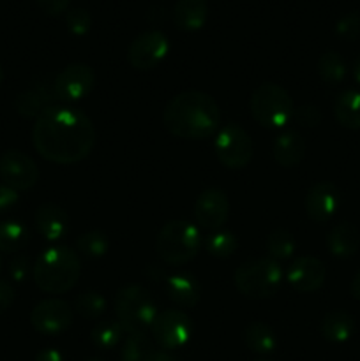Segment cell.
Wrapping results in <instances>:
<instances>
[{"instance_id":"ffe728a7","label":"cell","mask_w":360,"mask_h":361,"mask_svg":"<svg viewBox=\"0 0 360 361\" xmlns=\"http://www.w3.org/2000/svg\"><path fill=\"white\" fill-rule=\"evenodd\" d=\"M306 141L296 130H284L275 137L272 145V155L274 161L282 168H293L300 164L302 159L306 157Z\"/></svg>"},{"instance_id":"44dd1931","label":"cell","mask_w":360,"mask_h":361,"mask_svg":"<svg viewBox=\"0 0 360 361\" xmlns=\"http://www.w3.org/2000/svg\"><path fill=\"white\" fill-rule=\"evenodd\" d=\"M360 245V235L359 229L349 222H341V224L334 226L330 233L327 235V247L328 252L332 256L339 257V259H346V257L355 256Z\"/></svg>"},{"instance_id":"2e32d148","label":"cell","mask_w":360,"mask_h":361,"mask_svg":"<svg viewBox=\"0 0 360 361\" xmlns=\"http://www.w3.org/2000/svg\"><path fill=\"white\" fill-rule=\"evenodd\" d=\"M341 204V192L337 187L330 182H318L307 190L306 201V214L311 221L323 224L328 222L339 210Z\"/></svg>"},{"instance_id":"f546056e","label":"cell","mask_w":360,"mask_h":361,"mask_svg":"<svg viewBox=\"0 0 360 361\" xmlns=\"http://www.w3.org/2000/svg\"><path fill=\"white\" fill-rule=\"evenodd\" d=\"M124 334L126 331L120 326L119 321H102L92 330V342L101 351H108V349L116 348L122 342Z\"/></svg>"},{"instance_id":"3957f363","label":"cell","mask_w":360,"mask_h":361,"mask_svg":"<svg viewBox=\"0 0 360 361\" xmlns=\"http://www.w3.org/2000/svg\"><path fill=\"white\" fill-rule=\"evenodd\" d=\"M34 282L48 295H62L78 284L81 261L76 250L66 245H53L42 250L32 268Z\"/></svg>"},{"instance_id":"74e56055","label":"cell","mask_w":360,"mask_h":361,"mask_svg":"<svg viewBox=\"0 0 360 361\" xmlns=\"http://www.w3.org/2000/svg\"><path fill=\"white\" fill-rule=\"evenodd\" d=\"M20 201V194L18 190H14L13 187L6 185V183H0V214L4 212H9L11 208H14Z\"/></svg>"},{"instance_id":"52a82bcc","label":"cell","mask_w":360,"mask_h":361,"mask_svg":"<svg viewBox=\"0 0 360 361\" xmlns=\"http://www.w3.org/2000/svg\"><path fill=\"white\" fill-rule=\"evenodd\" d=\"M236 289L249 298H272L282 284V270L270 257L247 261L236 268L233 275Z\"/></svg>"},{"instance_id":"83f0119b","label":"cell","mask_w":360,"mask_h":361,"mask_svg":"<svg viewBox=\"0 0 360 361\" xmlns=\"http://www.w3.org/2000/svg\"><path fill=\"white\" fill-rule=\"evenodd\" d=\"M155 349L145 334H134L124 341L120 360L122 361H152Z\"/></svg>"},{"instance_id":"4316f807","label":"cell","mask_w":360,"mask_h":361,"mask_svg":"<svg viewBox=\"0 0 360 361\" xmlns=\"http://www.w3.org/2000/svg\"><path fill=\"white\" fill-rule=\"evenodd\" d=\"M265 249H267V254L270 259L274 261H284L293 257L296 249L295 236L292 235L286 229H275L270 235L267 236V242H265Z\"/></svg>"},{"instance_id":"c3c4849f","label":"cell","mask_w":360,"mask_h":361,"mask_svg":"<svg viewBox=\"0 0 360 361\" xmlns=\"http://www.w3.org/2000/svg\"><path fill=\"white\" fill-rule=\"evenodd\" d=\"M258 361H267V360H258Z\"/></svg>"},{"instance_id":"ab89813d","label":"cell","mask_w":360,"mask_h":361,"mask_svg":"<svg viewBox=\"0 0 360 361\" xmlns=\"http://www.w3.org/2000/svg\"><path fill=\"white\" fill-rule=\"evenodd\" d=\"M14 300V288L7 281L0 279V314L6 312Z\"/></svg>"},{"instance_id":"d6986e66","label":"cell","mask_w":360,"mask_h":361,"mask_svg":"<svg viewBox=\"0 0 360 361\" xmlns=\"http://www.w3.org/2000/svg\"><path fill=\"white\" fill-rule=\"evenodd\" d=\"M166 295L176 307L193 309L200 302L201 288L196 277L180 271V274H173L166 279Z\"/></svg>"},{"instance_id":"5b68a950","label":"cell","mask_w":360,"mask_h":361,"mask_svg":"<svg viewBox=\"0 0 360 361\" xmlns=\"http://www.w3.org/2000/svg\"><path fill=\"white\" fill-rule=\"evenodd\" d=\"M116 321L129 335L150 330L157 317V305L150 293L138 284H129L115 296Z\"/></svg>"},{"instance_id":"cb8c5ba5","label":"cell","mask_w":360,"mask_h":361,"mask_svg":"<svg viewBox=\"0 0 360 361\" xmlns=\"http://www.w3.org/2000/svg\"><path fill=\"white\" fill-rule=\"evenodd\" d=\"M334 116L346 129H360V92H341L334 102Z\"/></svg>"},{"instance_id":"8d00e7d4","label":"cell","mask_w":360,"mask_h":361,"mask_svg":"<svg viewBox=\"0 0 360 361\" xmlns=\"http://www.w3.org/2000/svg\"><path fill=\"white\" fill-rule=\"evenodd\" d=\"M28 271H30V263H28L27 256H16L11 259L9 263V277L14 282L21 284L23 281H27Z\"/></svg>"},{"instance_id":"7402d4cb","label":"cell","mask_w":360,"mask_h":361,"mask_svg":"<svg viewBox=\"0 0 360 361\" xmlns=\"http://www.w3.org/2000/svg\"><path fill=\"white\" fill-rule=\"evenodd\" d=\"M320 334L330 344H344L355 334V319L344 310H330L321 319Z\"/></svg>"},{"instance_id":"7bdbcfd3","label":"cell","mask_w":360,"mask_h":361,"mask_svg":"<svg viewBox=\"0 0 360 361\" xmlns=\"http://www.w3.org/2000/svg\"><path fill=\"white\" fill-rule=\"evenodd\" d=\"M352 295H353V298L359 300L360 302V270L356 271L355 277H353V281H352Z\"/></svg>"},{"instance_id":"7c38bea8","label":"cell","mask_w":360,"mask_h":361,"mask_svg":"<svg viewBox=\"0 0 360 361\" xmlns=\"http://www.w3.org/2000/svg\"><path fill=\"white\" fill-rule=\"evenodd\" d=\"M0 178L14 190H28L37 183L39 168L34 159L20 150H7L0 155Z\"/></svg>"},{"instance_id":"7dc6e473","label":"cell","mask_w":360,"mask_h":361,"mask_svg":"<svg viewBox=\"0 0 360 361\" xmlns=\"http://www.w3.org/2000/svg\"><path fill=\"white\" fill-rule=\"evenodd\" d=\"M0 271H2V257H0Z\"/></svg>"},{"instance_id":"4dcf8cb0","label":"cell","mask_w":360,"mask_h":361,"mask_svg":"<svg viewBox=\"0 0 360 361\" xmlns=\"http://www.w3.org/2000/svg\"><path fill=\"white\" fill-rule=\"evenodd\" d=\"M76 249L81 256L97 259V257L106 256L109 250V238L102 231H87L76 240Z\"/></svg>"},{"instance_id":"d6a6232c","label":"cell","mask_w":360,"mask_h":361,"mask_svg":"<svg viewBox=\"0 0 360 361\" xmlns=\"http://www.w3.org/2000/svg\"><path fill=\"white\" fill-rule=\"evenodd\" d=\"M78 314L83 316L85 319H97L108 309V302H106L104 296L97 291H85L83 295H80L74 302Z\"/></svg>"},{"instance_id":"4fadbf2b","label":"cell","mask_w":360,"mask_h":361,"mask_svg":"<svg viewBox=\"0 0 360 361\" xmlns=\"http://www.w3.org/2000/svg\"><path fill=\"white\" fill-rule=\"evenodd\" d=\"M30 323L37 334L59 335L73 323V309L62 300H42L32 309Z\"/></svg>"},{"instance_id":"6da1fadb","label":"cell","mask_w":360,"mask_h":361,"mask_svg":"<svg viewBox=\"0 0 360 361\" xmlns=\"http://www.w3.org/2000/svg\"><path fill=\"white\" fill-rule=\"evenodd\" d=\"M32 143L46 161L76 164L90 155L95 145V127L80 109L56 104L35 118Z\"/></svg>"},{"instance_id":"484cf974","label":"cell","mask_w":360,"mask_h":361,"mask_svg":"<svg viewBox=\"0 0 360 361\" xmlns=\"http://www.w3.org/2000/svg\"><path fill=\"white\" fill-rule=\"evenodd\" d=\"M28 243V229L18 221L0 222V252H20Z\"/></svg>"},{"instance_id":"bcb514c9","label":"cell","mask_w":360,"mask_h":361,"mask_svg":"<svg viewBox=\"0 0 360 361\" xmlns=\"http://www.w3.org/2000/svg\"><path fill=\"white\" fill-rule=\"evenodd\" d=\"M87 361H102V360H99V358H90V360H87Z\"/></svg>"},{"instance_id":"60d3db41","label":"cell","mask_w":360,"mask_h":361,"mask_svg":"<svg viewBox=\"0 0 360 361\" xmlns=\"http://www.w3.org/2000/svg\"><path fill=\"white\" fill-rule=\"evenodd\" d=\"M34 361H66L64 360V355L55 348H46L41 349V351L35 355Z\"/></svg>"},{"instance_id":"d590c367","label":"cell","mask_w":360,"mask_h":361,"mask_svg":"<svg viewBox=\"0 0 360 361\" xmlns=\"http://www.w3.org/2000/svg\"><path fill=\"white\" fill-rule=\"evenodd\" d=\"M293 118L304 127H316L320 126V122L323 120V115H321L320 108L314 104H304L300 108H295V113H293Z\"/></svg>"},{"instance_id":"ac0fdd59","label":"cell","mask_w":360,"mask_h":361,"mask_svg":"<svg viewBox=\"0 0 360 361\" xmlns=\"http://www.w3.org/2000/svg\"><path fill=\"white\" fill-rule=\"evenodd\" d=\"M35 229L46 242H60L69 231V217L59 204L44 203L35 210Z\"/></svg>"},{"instance_id":"8992f818","label":"cell","mask_w":360,"mask_h":361,"mask_svg":"<svg viewBox=\"0 0 360 361\" xmlns=\"http://www.w3.org/2000/svg\"><path fill=\"white\" fill-rule=\"evenodd\" d=\"M253 118L267 129H282L289 123L295 113L292 95L277 83H261L254 88L249 99Z\"/></svg>"},{"instance_id":"277c9868","label":"cell","mask_w":360,"mask_h":361,"mask_svg":"<svg viewBox=\"0 0 360 361\" xmlns=\"http://www.w3.org/2000/svg\"><path fill=\"white\" fill-rule=\"evenodd\" d=\"M201 247V233L187 221H169L159 229L155 238V252L162 263L182 267L198 256Z\"/></svg>"},{"instance_id":"ee69618b","label":"cell","mask_w":360,"mask_h":361,"mask_svg":"<svg viewBox=\"0 0 360 361\" xmlns=\"http://www.w3.org/2000/svg\"><path fill=\"white\" fill-rule=\"evenodd\" d=\"M353 78H355L356 83L360 85V56L355 60V63H353Z\"/></svg>"},{"instance_id":"7a4b0ae2","label":"cell","mask_w":360,"mask_h":361,"mask_svg":"<svg viewBox=\"0 0 360 361\" xmlns=\"http://www.w3.org/2000/svg\"><path fill=\"white\" fill-rule=\"evenodd\" d=\"M162 123L180 140H207L221 126V109L205 92L186 90L172 99L162 113Z\"/></svg>"},{"instance_id":"30bf717a","label":"cell","mask_w":360,"mask_h":361,"mask_svg":"<svg viewBox=\"0 0 360 361\" xmlns=\"http://www.w3.org/2000/svg\"><path fill=\"white\" fill-rule=\"evenodd\" d=\"M169 41L161 30H145L127 48V60L138 71H150L168 55Z\"/></svg>"},{"instance_id":"f1b7e54d","label":"cell","mask_w":360,"mask_h":361,"mask_svg":"<svg viewBox=\"0 0 360 361\" xmlns=\"http://www.w3.org/2000/svg\"><path fill=\"white\" fill-rule=\"evenodd\" d=\"M318 74L327 85H339L346 78V63L337 51H325L318 60Z\"/></svg>"},{"instance_id":"b9f144b4","label":"cell","mask_w":360,"mask_h":361,"mask_svg":"<svg viewBox=\"0 0 360 361\" xmlns=\"http://www.w3.org/2000/svg\"><path fill=\"white\" fill-rule=\"evenodd\" d=\"M152 361H180L179 356L173 355L172 351H166V349H161V351H155L154 360Z\"/></svg>"},{"instance_id":"e0dca14e","label":"cell","mask_w":360,"mask_h":361,"mask_svg":"<svg viewBox=\"0 0 360 361\" xmlns=\"http://www.w3.org/2000/svg\"><path fill=\"white\" fill-rule=\"evenodd\" d=\"M56 104H59V99L53 90V81H41V83L32 85L30 88L18 94L14 101L18 115L23 118H37L46 109Z\"/></svg>"},{"instance_id":"f35d334b","label":"cell","mask_w":360,"mask_h":361,"mask_svg":"<svg viewBox=\"0 0 360 361\" xmlns=\"http://www.w3.org/2000/svg\"><path fill=\"white\" fill-rule=\"evenodd\" d=\"M71 0H37L39 7L44 11L46 14H52V16H56V14L64 13L69 6Z\"/></svg>"},{"instance_id":"9c48e42d","label":"cell","mask_w":360,"mask_h":361,"mask_svg":"<svg viewBox=\"0 0 360 361\" xmlns=\"http://www.w3.org/2000/svg\"><path fill=\"white\" fill-rule=\"evenodd\" d=\"M152 337L166 351L184 348L191 341L194 331L193 319L186 312L176 309L159 312L152 324Z\"/></svg>"},{"instance_id":"836d02e7","label":"cell","mask_w":360,"mask_h":361,"mask_svg":"<svg viewBox=\"0 0 360 361\" xmlns=\"http://www.w3.org/2000/svg\"><path fill=\"white\" fill-rule=\"evenodd\" d=\"M66 25L71 34L85 35L92 27V16L87 9L81 7H73L66 14Z\"/></svg>"},{"instance_id":"1f68e13d","label":"cell","mask_w":360,"mask_h":361,"mask_svg":"<svg viewBox=\"0 0 360 361\" xmlns=\"http://www.w3.org/2000/svg\"><path fill=\"white\" fill-rule=\"evenodd\" d=\"M205 247H207V252L212 257L222 259V257H229L236 252V249H239V240H236V236L233 233L219 229V231L212 233L208 236Z\"/></svg>"},{"instance_id":"9a60e30c","label":"cell","mask_w":360,"mask_h":361,"mask_svg":"<svg viewBox=\"0 0 360 361\" xmlns=\"http://www.w3.org/2000/svg\"><path fill=\"white\" fill-rule=\"evenodd\" d=\"M327 270L320 259L313 256H302L293 259L286 271V281L299 293H316L323 288Z\"/></svg>"},{"instance_id":"5bb4252c","label":"cell","mask_w":360,"mask_h":361,"mask_svg":"<svg viewBox=\"0 0 360 361\" xmlns=\"http://www.w3.org/2000/svg\"><path fill=\"white\" fill-rule=\"evenodd\" d=\"M229 217V201L221 189H205L194 201V219L207 231L224 228Z\"/></svg>"},{"instance_id":"e575fe53","label":"cell","mask_w":360,"mask_h":361,"mask_svg":"<svg viewBox=\"0 0 360 361\" xmlns=\"http://www.w3.org/2000/svg\"><path fill=\"white\" fill-rule=\"evenodd\" d=\"M335 34L344 41H355L360 37V14L348 13L335 23Z\"/></svg>"},{"instance_id":"603a6c76","label":"cell","mask_w":360,"mask_h":361,"mask_svg":"<svg viewBox=\"0 0 360 361\" xmlns=\"http://www.w3.org/2000/svg\"><path fill=\"white\" fill-rule=\"evenodd\" d=\"M207 0H176L173 7V20L176 27L186 32H196L207 23Z\"/></svg>"},{"instance_id":"f6af8a7d","label":"cell","mask_w":360,"mask_h":361,"mask_svg":"<svg viewBox=\"0 0 360 361\" xmlns=\"http://www.w3.org/2000/svg\"><path fill=\"white\" fill-rule=\"evenodd\" d=\"M4 80V71H2V66H0V83H2Z\"/></svg>"},{"instance_id":"d4e9b609","label":"cell","mask_w":360,"mask_h":361,"mask_svg":"<svg viewBox=\"0 0 360 361\" xmlns=\"http://www.w3.org/2000/svg\"><path fill=\"white\" fill-rule=\"evenodd\" d=\"M244 342L251 351L263 356L272 355L277 348V337H275L274 330L261 321L247 324L246 331H244Z\"/></svg>"},{"instance_id":"ba28073f","label":"cell","mask_w":360,"mask_h":361,"mask_svg":"<svg viewBox=\"0 0 360 361\" xmlns=\"http://www.w3.org/2000/svg\"><path fill=\"white\" fill-rule=\"evenodd\" d=\"M253 140L239 123H226L215 134L214 152L224 168L244 169L253 161Z\"/></svg>"},{"instance_id":"8fae6325","label":"cell","mask_w":360,"mask_h":361,"mask_svg":"<svg viewBox=\"0 0 360 361\" xmlns=\"http://www.w3.org/2000/svg\"><path fill=\"white\" fill-rule=\"evenodd\" d=\"M95 87V73L87 63H71L64 67L53 80L59 102H74L87 97Z\"/></svg>"}]
</instances>
